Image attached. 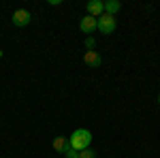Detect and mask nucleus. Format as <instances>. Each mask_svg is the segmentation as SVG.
Returning a JSON list of instances; mask_svg holds the SVG:
<instances>
[{
	"label": "nucleus",
	"mask_w": 160,
	"mask_h": 158,
	"mask_svg": "<svg viewBox=\"0 0 160 158\" xmlns=\"http://www.w3.org/2000/svg\"><path fill=\"white\" fill-rule=\"evenodd\" d=\"M68 141H71V147L77 150V152H81V150H88L90 143H92V133L86 130V128H77L71 137H68Z\"/></svg>",
	"instance_id": "1"
},
{
	"label": "nucleus",
	"mask_w": 160,
	"mask_h": 158,
	"mask_svg": "<svg viewBox=\"0 0 160 158\" xmlns=\"http://www.w3.org/2000/svg\"><path fill=\"white\" fill-rule=\"evenodd\" d=\"M96 24H98V30L102 34H111V32H115V28H118L115 15H109V13H102L98 19H96Z\"/></svg>",
	"instance_id": "2"
},
{
	"label": "nucleus",
	"mask_w": 160,
	"mask_h": 158,
	"mask_svg": "<svg viewBox=\"0 0 160 158\" xmlns=\"http://www.w3.org/2000/svg\"><path fill=\"white\" fill-rule=\"evenodd\" d=\"M11 22H13L15 28H24V26H28L30 22H32V13L26 11V9H17V11L13 13Z\"/></svg>",
	"instance_id": "3"
},
{
	"label": "nucleus",
	"mask_w": 160,
	"mask_h": 158,
	"mask_svg": "<svg viewBox=\"0 0 160 158\" xmlns=\"http://www.w3.org/2000/svg\"><path fill=\"white\" fill-rule=\"evenodd\" d=\"M86 11H88V15L98 19L100 15L105 13V2L102 0H90V2H86Z\"/></svg>",
	"instance_id": "4"
},
{
	"label": "nucleus",
	"mask_w": 160,
	"mask_h": 158,
	"mask_svg": "<svg viewBox=\"0 0 160 158\" xmlns=\"http://www.w3.org/2000/svg\"><path fill=\"white\" fill-rule=\"evenodd\" d=\"M79 28H81V32H86V34H92L94 30H98L96 17H92V15H86V17H81V22H79Z\"/></svg>",
	"instance_id": "5"
},
{
	"label": "nucleus",
	"mask_w": 160,
	"mask_h": 158,
	"mask_svg": "<svg viewBox=\"0 0 160 158\" xmlns=\"http://www.w3.org/2000/svg\"><path fill=\"white\" fill-rule=\"evenodd\" d=\"M83 62H86L88 66H92V69L102 66V58H100L98 51H86V54H83Z\"/></svg>",
	"instance_id": "6"
},
{
	"label": "nucleus",
	"mask_w": 160,
	"mask_h": 158,
	"mask_svg": "<svg viewBox=\"0 0 160 158\" xmlns=\"http://www.w3.org/2000/svg\"><path fill=\"white\" fill-rule=\"evenodd\" d=\"M68 147H71V141H68V137H56V139H53V150H56V152L64 154Z\"/></svg>",
	"instance_id": "7"
},
{
	"label": "nucleus",
	"mask_w": 160,
	"mask_h": 158,
	"mask_svg": "<svg viewBox=\"0 0 160 158\" xmlns=\"http://www.w3.org/2000/svg\"><path fill=\"white\" fill-rule=\"evenodd\" d=\"M120 9H122V4H120L118 0H109V2H105V13H109V15H115Z\"/></svg>",
	"instance_id": "8"
},
{
	"label": "nucleus",
	"mask_w": 160,
	"mask_h": 158,
	"mask_svg": "<svg viewBox=\"0 0 160 158\" xmlns=\"http://www.w3.org/2000/svg\"><path fill=\"white\" fill-rule=\"evenodd\" d=\"M79 158H96V152L90 150V147H88V150H81V152H79Z\"/></svg>",
	"instance_id": "9"
},
{
	"label": "nucleus",
	"mask_w": 160,
	"mask_h": 158,
	"mask_svg": "<svg viewBox=\"0 0 160 158\" xmlns=\"http://www.w3.org/2000/svg\"><path fill=\"white\" fill-rule=\"evenodd\" d=\"M94 47H96V41H94L92 37H88L86 38V49L88 51H94Z\"/></svg>",
	"instance_id": "10"
},
{
	"label": "nucleus",
	"mask_w": 160,
	"mask_h": 158,
	"mask_svg": "<svg viewBox=\"0 0 160 158\" xmlns=\"http://www.w3.org/2000/svg\"><path fill=\"white\" fill-rule=\"evenodd\" d=\"M64 158H79V152L73 150V147H68V150L64 152Z\"/></svg>",
	"instance_id": "11"
},
{
	"label": "nucleus",
	"mask_w": 160,
	"mask_h": 158,
	"mask_svg": "<svg viewBox=\"0 0 160 158\" xmlns=\"http://www.w3.org/2000/svg\"><path fill=\"white\" fill-rule=\"evenodd\" d=\"M49 4H51V7H60L62 0H49Z\"/></svg>",
	"instance_id": "12"
},
{
	"label": "nucleus",
	"mask_w": 160,
	"mask_h": 158,
	"mask_svg": "<svg viewBox=\"0 0 160 158\" xmlns=\"http://www.w3.org/2000/svg\"><path fill=\"white\" fill-rule=\"evenodd\" d=\"M0 58H2V49H0Z\"/></svg>",
	"instance_id": "13"
},
{
	"label": "nucleus",
	"mask_w": 160,
	"mask_h": 158,
	"mask_svg": "<svg viewBox=\"0 0 160 158\" xmlns=\"http://www.w3.org/2000/svg\"><path fill=\"white\" fill-rule=\"evenodd\" d=\"M158 103H160V94H158Z\"/></svg>",
	"instance_id": "14"
}]
</instances>
